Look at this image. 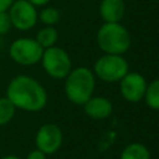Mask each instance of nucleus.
<instances>
[{"label":"nucleus","mask_w":159,"mask_h":159,"mask_svg":"<svg viewBox=\"0 0 159 159\" xmlns=\"http://www.w3.org/2000/svg\"><path fill=\"white\" fill-rule=\"evenodd\" d=\"M6 97L20 109L27 112H39L47 103V93L43 86L31 76H15L7 84Z\"/></svg>","instance_id":"1"},{"label":"nucleus","mask_w":159,"mask_h":159,"mask_svg":"<svg viewBox=\"0 0 159 159\" xmlns=\"http://www.w3.org/2000/svg\"><path fill=\"white\" fill-rule=\"evenodd\" d=\"M96 86V76L84 66L72 68L65 78V94L73 104L83 106L92 96Z\"/></svg>","instance_id":"2"},{"label":"nucleus","mask_w":159,"mask_h":159,"mask_svg":"<svg viewBox=\"0 0 159 159\" xmlns=\"http://www.w3.org/2000/svg\"><path fill=\"white\" fill-rule=\"evenodd\" d=\"M96 40L104 53L123 55L130 47L129 31L120 22H104L98 29Z\"/></svg>","instance_id":"3"},{"label":"nucleus","mask_w":159,"mask_h":159,"mask_svg":"<svg viewBox=\"0 0 159 159\" xmlns=\"http://www.w3.org/2000/svg\"><path fill=\"white\" fill-rule=\"evenodd\" d=\"M129 72L128 61L123 55L104 53L93 65V73L103 82H119Z\"/></svg>","instance_id":"4"},{"label":"nucleus","mask_w":159,"mask_h":159,"mask_svg":"<svg viewBox=\"0 0 159 159\" xmlns=\"http://www.w3.org/2000/svg\"><path fill=\"white\" fill-rule=\"evenodd\" d=\"M40 62L42 63L45 72L55 80L66 78L72 70V61L68 52L58 46L45 48Z\"/></svg>","instance_id":"5"},{"label":"nucleus","mask_w":159,"mask_h":159,"mask_svg":"<svg viewBox=\"0 0 159 159\" xmlns=\"http://www.w3.org/2000/svg\"><path fill=\"white\" fill-rule=\"evenodd\" d=\"M43 48L35 39L20 37L9 47L10 58L21 66H32L41 61Z\"/></svg>","instance_id":"6"},{"label":"nucleus","mask_w":159,"mask_h":159,"mask_svg":"<svg viewBox=\"0 0 159 159\" xmlns=\"http://www.w3.org/2000/svg\"><path fill=\"white\" fill-rule=\"evenodd\" d=\"M9 16L11 25L20 31L31 30L39 20L36 6L27 0H14L9 9Z\"/></svg>","instance_id":"7"},{"label":"nucleus","mask_w":159,"mask_h":159,"mask_svg":"<svg viewBox=\"0 0 159 159\" xmlns=\"http://www.w3.org/2000/svg\"><path fill=\"white\" fill-rule=\"evenodd\" d=\"M62 138L63 135L60 127L52 123H47L39 128L35 137V143L37 149L47 155L53 154L60 149L62 144Z\"/></svg>","instance_id":"8"},{"label":"nucleus","mask_w":159,"mask_h":159,"mask_svg":"<svg viewBox=\"0 0 159 159\" xmlns=\"http://www.w3.org/2000/svg\"><path fill=\"white\" fill-rule=\"evenodd\" d=\"M147 81L143 75L138 72H128L119 81V91L122 97L132 103H137L144 98Z\"/></svg>","instance_id":"9"},{"label":"nucleus","mask_w":159,"mask_h":159,"mask_svg":"<svg viewBox=\"0 0 159 159\" xmlns=\"http://www.w3.org/2000/svg\"><path fill=\"white\" fill-rule=\"evenodd\" d=\"M84 113L93 119H104L112 114L113 106L112 102L102 96L91 97L84 104H83Z\"/></svg>","instance_id":"10"},{"label":"nucleus","mask_w":159,"mask_h":159,"mask_svg":"<svg viewBox=\"0 0 159 159\" xmlns=\"http://www.w3.org/2000/svg\"><path fill=\"white\" fill-rule=\"evenodd\" d=\"M98 10L104 22H120L125 14V4L123 0H102Z\"/></svg>","instance_id":"11"},{"label":"nucleus","mask_w":159,"mask_h":159,"mask_svg":"<svg viewBox=\"0 0 159 159\" xmlns=\"http://www.w3.org/2000/svg\"><path fill=\"white\" fill-rule=\"evenodd\" d=\"M119 159H150V153L144 144L132 143L123 149Z\"/></svg>","instance_id":"12"},{"label":"nucleus","mask_w":159,"mask_h":159,"mask_svg":"<svg viewBox=\"0 0 159 159\" xmlns=\"http://www.w3.org/2000/svg\"><path fill=\"white\" fill-rule=\"evenodd\" d=\"M58 39V32L53 26H45L41 30L37 31L35 40L37 41V43L45 50L51 46H55L56 41Z\"/></svg>","instance_id":"13"},{"label":"nucleus","mask_w":159,"mask_h":159,"mask_svg":"<svg viewBox=\"0 0 159 159\" xmlns=\"http://www.w3.org/2000/svg\"><path fill=\"white\" fill-rule=\"evenodd\" d=\"M143 99L149 108L159 111V78H155L147 84Z\"/></svg>","instance_id":"14"},{"label":"nucleus","mask_w":159,"mask_h":159,"mask_svg":"<svg viewBox=\"0 0 159 159\" xmlns=\"http://www.w3.org/2000/svg\"><path fill=\"white\" fill-rule=\"evenodd\" d=\"M16 107L10 102L7 97H0V125L9 123L15 116Z\"/></svg>","instance_id":"15"},{"label":"nucleus","mask_w":159,"mask_h":159,"mask_svg":"<svg viewBox=\"0 0 159 159\" xmlns=\"http://www.w3.org/2000/svg\"><path fill=\"white\" fill-rule=\"evenodd\" d=\"M60 11L56 9V7H51V6H47L45 9L41 10V12L39 14V20L45 24L46 26H53L56 25L58 21H60Z\"/></svg>","instance_id":"16"},{"label":"nucleus","mask_w":159,"mask_h":159,"mask_svg":"<svg viewBox=\"0 0 159 159\" xmlns=\"http://www.w3.org/2000/svg\"><path fill=\"white\" fill-rule=\"evenodd\" d=\"M11 27H12V25H11V20H10L9 12L7 11L0 12V35L7 34Z\"/></svg>","instance_id":"17"},{"label":"nucleus","mask_w":159,"mask_h":159,"mask_svg":"<svg viewBox=\"0 0 159 159\" xmlns=\"http://www.w3.org/2000/svg\"><path fill=\"white\" fill-rule=\"evenodd\" d=\"M26 159H46V154L42 153V152L39 150V149H35V150H31V152L27 154Z\"/></svg>","instance_id":"18"},{"label":"nucleus","mask_w":159,"mask_h":159,"mask_svg":"<svg viewBox=\"0 0 159 159\" xmlns=\"http://www.w3.org/2000/svg\"><path fill=\"white\" fill-rule=\"evenodd\" d=\"M12 2H14V0H0V12L7 11Z\"/></svg>","instance_id":"19"},{"label":"nucleus","mask_w":159,"mask_h":159,"mask_svg":"<svg viewBox=\"0 0 159 159\" xmlns=\"http://www.w3.org/2000/svg\"><path fill=\"white\" fill-rule=\"evenodd\" d=\"M27 1H30L35 6H43V5L50 2V0H27Z\"/></svg>","instance_id":"20"},{"label":"nucleus","mask_w":159,"mask_h":159,"mask_svg":"<svg viewBox=\"0 0 159 159\" xmlns=\"http://www.w3.org/2000/svg\"><path fill=\"white\" fill-rule=\"evenodd\" d=\"M2 159H21V158H19V157H16V155H6V157H4Z\"/></svg>","instance_id":"21"}]
</instances>
